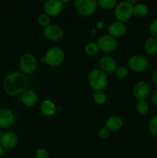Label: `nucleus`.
<instances>
[{
  "label": "nucleus",
  "mask_w": 157,
  "mask_h": 158,
  "mask_svg": "<svg viewBox=\"0 0 157 158\" xmlns=\"http://www.w3.org/2000/svg\"><path fill=\"white\" fill-rule=\"evenodd\" d=\"M29 80L26 75L21 71H14L9 73L3 81V89L8 95L11 97L21 95L28 89Z\"/></svg>",
  "instance_id": "obj_1"
},
{
  "label": "nucleus",
  "mask_w": 157,
  "mask_h": 158,
  "mask_svg": "<svg viewBox=\"0 0 157 158\" xmlns=\"http://www.w3.org/2000/svg\"><path fill=\"white\" fill-rule=\"evenodd\" d=\"M88 82L94 91L103 90L109 83L107 74L101 69H93L88 76Z\"/></svg>",
  "instance_id": "obj_2"
},
{
  "label": "nucleus",
  "mask_w": 157,
  "mask_h": 158,
  "mask_svg": "<svg viewBox=\"0 0 157 158\" xmlns=\"http://www.w3.org/2000/svg\"><path fill=\"white\" fill-rule=\"evenodd\" d=\"M65 56V52L61 47L52 46L46 51L41 61L51 67H58L64 62Z\"/></svg>",
  "instance_id": "obj_3"
},
{
  "label": "nucleus",
  "mask_w": 157,
  "mask_h": 158,
  "mask_svg": "<svg viewBox=\"0 0 157 158\" xmlns=\"http://www.w3.org/2000/svg\"><path fill=\"white\" fill-rule=\"evenodd\" d=\"M74 7L78 15L88 17L95 13L98 2L97 0H74Z\"/></svg>",
  "instance_id": "obj_4"
},
{
  "label": "nucleus",
  "mask_w": 157,
  "mask_h": 158,
  "mask_svg": "<svg viewBox=\"0 0 157 158\" xmlns=\"http://www.w3.org/2000/svg\"><path fill=\"white\" fill-rule=\"evenodd\" d=\"M114 15L117 21H128L133 15V5L126 1H121L117 3L114 9Z\"/></svg>",
  "instance_id": "obj_5"
},
{
  "label": "nucleus",
  "mask_w": 157,
  "mask_h": 158,
  "mask_svg": "<svg viewBox=\"0 0 157 158\" xmlns=\"http://www.w3.org/2000/svg\"><path fill=\"white\" fill-rule=\"evenodd\" d=\"M20 70L25 75H32L37 69L36 57L30 52L22 55L19 60Z\"/></svg>",
  "instance_id": "obj_6"
},
{
  "label": "nucleus",
  "mask_w": 157,
  "mask_h": 158,
  "mask_svg": "<svg viewBox=\"0 0 157 158\" xmlns=\"http://www.w3.org/2000/svg\"><path fill=\"white\" fill-rule=\"evenodd\" d=\"M151 66V63L146 56L143 55H133L129 59L128 66L135 73H143L147 70Z\"/></svg>",
  "instance_id": "obj_7"
},
{
  "label": "nucleus",
  "mask_w": 157,
  "mask_h": 158,
  "mask_svg": "<svg viewBox=\"0 0 157 158\" xmlns=\"http://www.w3.org/2000/svg\"><path fill=\"white\" fill-rule=\"evenodd\" d=\"M45 38L51 42H58L64 36L62 28L57 24H49L43 29Z\"/></svg>",
  "instance_id": "obj_8"
},
{
  "label": "nucleus",
  "mask_w": 157,
  "mask_h": 158,
  "mask_svg": "<svg viewBox=\"0 0 157 158\" xmlns=\"http://www.w3.org/2000/svg\"><path fill=\"white\" fill-rule=\"evenodd\" d=\"M97 43H98L100 51L106 52V53L115 51L118 46L116 39L109 34L101 35L99 38Z\"/></svg>",
  "instance_id": "obj_9"
},
{
  "label": "nucleus",
  "mask_w": 157,
  "mask_h": 158,
  "mask_svg": "<svg viewBox=\"0 0 157 158\" xmlns=\"http://www.w3.org/2000/svg\"><path fill=\"white\" fill-rule=\"evenodd\" d=\"M151 88L149 83L146 81H139L134 85L132 94L137 100H146L150 95Z\"/></svg>",
  "instance_id": "obj_10"
},
{
  "label": "nucleus",
  "mask_w": 157,
  "mask_h": 158,
  "mask_svg": "<svg viewBox=\"0 0 157 158\" xmlns=\"http://www.w3.org/2000/svg\"><path fill=\"white\" fill-rule=\"evenodd\" d=\"M43 9L49 16H57L62 12L63 3L60 0H46Z\"/></svg>",
  "instance_id": "obj_11"
},
{
  "label": "nucleus",
  "mask_w": 157,
  "mask_h": 158,
  "mask_svg": "<svg viewBox=\"0 0 157 158\" xmlns=\"http://www.w3.org/2000/svg\"><path fill=\"white\" fill-rule=\"evenodd\" d=\"M18 143V136L13 131H7L1 135L0 143L5 150H11L15 148Z\"/></svg>",
  "instance_id": "obj_12"
},
{
  "label": "nucleus",
  "mask_w": 157,
  "mask_h": 158,
  "mask_svg": "<svg viewBox=\"0 0 157 158\" xmlns=\"http://www.w3.org/2000/svg\"><path fill=\"white\" fill-rule=\"evenodd\" d=\"M99 69H101L106 74L114 73L118 66L115 59L109 55L103 56L99 59Z\"/></svg>",
  "instance_id": "obj_13"
},
{
  "label": "nucleus",
  "mask_w": 157,
  "mask_h": 158,
  "mask_svg": "<svg viewBox=\"0 0 157 158\" xmlns=\"http://www.w3.org/2000/svg\"><path fill=\"white\" fill-rule=\"evenodd\" d=\"M15 123V115L11 110L0 107V127L7 128Z\"/></svg>",
  "instance_id": "obj_14"
},
{
  "label": "nucleus",
  "mask_w": 157,
  "mask_h": 158,
  "mask_svg": "<svg viewBox=\"0 0 157 158\" xmlns=\"http://www.w3.org/2000/svg\"><path fill=\"white\" fill-rule=\"evenodd\" d=\"M127 31L126 25L123 22H112L108 27V34L117 39L123 36Z\"/></svg>",
  "instance_id": "obj_15"
},
{
  "label": "nucleus",
  "mask_w": 157,
  "mask_h": 158,
  "mask_svg": "<svg viewBox=\"0 0 157 158\" xmlns=\"http://www.w3.org/2000/svg\"><path fill=\"white\" fill-rule=\"evenodd\" d=\"M22 103L27 107H32L35 106L38 100V94L32 89H26L21 94Z\"/></svg>",
  "instance_id": "obj_16"
},
{
  "label": "nucleus",
  "mask_w": 157,
  "mask_h": 158,
  "mask_svg": "<svg viewBox=\"0 0 157 158\" xmlns=\"http://www.w3.org/2000/svg\"><path fill=\"white\" fill-rule=\"evenodd\" d=\"M123 127V120L118 115H113L109 117L106 121V127L110 132L119 131Z\"/></svg>",
  "instance_id": "obj_17"
},
{
  "label": "nucleus",
  "mask_w": 157,
  "mask_h": 158,
  "mask_svg": "<svg viewBox=\"0 0 157 158\" xmlns=\"http://www.w3.org/2000/svg\"><path fill=\"white\" fill-rule=\"evenodd\" d=\"M40 112L45 117H52L57 112V106L53 101L46 99L40 104Z\"/></svg>",
  "instance_id": "obj_18"
},
{
  "label": "nucleus",
  "mask_w": 157,
  "mask_h": 158,
  "mask_svg": "<svg viewBox=\"0 0 157 158\" xmlns=\"http://www.w3.org/2000/svg\"><path fill=\"white\" fill-rule=\"evenodd\" d=\"M145 52L149 56L157 54V38L151 36L146 40L143 45Z\"/></svg>",
  "instance_id": "obj_19"
},
{
  "label": "nucleus",
  "mask_w": 157,
  "mask_h": 158,
  "mask_svg": "<svg viewBox=\"0 0 157 158\" xmlns=\"http://www.w3.org/2000/svg\"><path fill=\"white\" fill-rule=\"evenodd\" d=\"M149 12V8L145 3L137 2L133 5V15L139 18L145 17Z\"/></svg>",
  "instance_id": "obj_20"
},
{
  "label": "nucleus",
  "mask_w": 157,
  "mask_h": 158,
  "mask_svg": "<svg viewBox=\"0 0 157 158\" xmlns=\"http://www.w3.org/2000/svg\"><path fill=\"white\" fill-rule=\"evenodd\" d=\"M84 51L86 55L93 56H95L99 52L100 49L96 42H89L85 46Z\"/></svg>",
  "instance_id": "obj_21"
},
{
  "label": "nucleus",
  "mask_w": 157,
  "mask_h": 158,
  "mask_svg": "<svg viewBox=\"0 0 157 158\" xmlns=\"http://www.w3.org/2000/svg\"><path fill=\"white\" fill-rule=\"evenodd\" d=\"M92 100L97 105H103L107 101V95L103 90L94 91L92 94Z\"/></svg>",
  "instance_id": "obj_22"
},
{
  "label": "nucleus",
  "mask_w": 157,
  "mask_h": 158,
  "mask_svg": "<svg viewBox=\"0 0 157 158\" xmlns=\"http://www.w3.org/2000/svg\"><path fill=\"white\" fill-rule=\"evenodd\" d=\"M135 110H136V112L139 115H146L149 113V103L146 101V100H138L136 103V105H135Z\"/></svg>",
  "instance_id": "obj_23"
},
{
  "label": "nucleus",
  "mask_w": 157,
  "mask_h": 158,
  "mask_svg": "<svg viewBox=\"0 0 157 158\" xmlns=\"http://www.w3.org/2000/svg\"><path fill=\"white\" fill-rule=\"evenodd\" d=\"M98 6L106 10L115 9L117 5V0H97Z\"/></svg>",
  "instance_id": "obj_24"
},
{
  "label": "nucleus",
  "mask_w": 157,
  "mask_h": 158,
  "mask_svg": "<svg viewBox=\"0 0 157 158\" xmlns=\"http://www.w3.org/2000/svg\"><path fill=\"white\" fill-rule=\"evenodd\" d=\"M37 23L42 27L45 28L50 24V16L47 15L46 13H40L37 16Z\"/></svg>",
  "instance_id": "obj_25"
},
{
  "label": "nucleus",
  "mask_w": 157,
  "mask_h": 158,
  "mask_svg": "<svg viewBox=\"0 0 157 158\" xmlns=\"http://www.w3.org/2000/svg\"><path fill=\"white\" fill-rule=\"evenodd\" d=\"M149 131L153 137H157V115L154 116L149 121Z\"/></svg>",
  "instance_id": "obj_26"
},
{
  "label": "nucleus",
  "mask_w": 157,
  "mask_h": 158,
  "mask_svg": "<svg viewBox=\"0 0 157 158\" xmlns=\"http://www.w3.org/2000/svg\"><path fill=\"white\" fill-rule=\"evenodd\" d=\"M114 73H115L116 77L119 79L126 78L128 76V74H129L128 69L124 66H118Z\"/></svg>",
  "instance_id": "obj_27"
},
{
  "label": "nucleus",
  "mask_w": 157,
  "mask_h": 158,
  "mask_svg": "<svg viewBox=\"0 0 157 158\" xmlns=\"http://www.w3.org/2000/svg\"><path fill=\"white\" fill-rule=\"evenodd\" d=\"M149 32L152 36L157 38V17L152 19L149 23Z\"/></svg>",
  "instance_id": "obj_28"
},
{
  "label": "nucleus",
  "mask_w": 157,
  "mask_h": 158,
  "mask_svg": "<svg viewBox=\"0 0 157 158\" xmlns=\"http://www.w3.org/2000/svg\"><path fill=\"white\" fill-rule=\"evenodd\" d=\"M49 152L45 148H38L35 152V158H49Z\"/></svg>",
  "instance_id": "obj_29"
},
{
  "label": "nucleus",
  "mask_w": 157,
  "mask_h": 158,
  "mask_svg": "<svg viewBox=\"0 0 157 158\" xmlns=\"http://www.w3.org/2000/svg\"><path fill=\"white\" fill-rule=\"evenodd\" d=\"M98 134L99 137L100 138L106 139L109 137V135H110V131H109L106 127H101L99 130Z\"/></svg>",
  "instance_id": "obj_30"
},
{
  "label": "nucleus",
  "mask_w": 157,
  "mask_h": 158,
  "mask_svg": "<svg viewBox=\"0 0 157 158\" xmlns=\"http://www.w3.org/2000/svg\"><path fill=\"white\" fill-rule=\"evenodd\" d=\"M151 101H152V104L157 107V88L154 89V91L152 92V96H151Z\"/></svg>",
  "instance_id": "obj_31"
},
{
  "label": "nucleus",
  "mask_w": 157,
  "mask_h": 158,
  "mask_svg": "<svg viewBox=\"0 0 157 158\" xmlns=\"http://www.w3.org/2000/svg\"><path fill=\"white\" fill-rule=\"evenodd\" d=\"M151 80H152V83L157 87V70L154 71V72L152 73V77H151Z\"/></svg>",
  "instance_id": "obj_32"
},
{
  "label": "nucleus",
  "mask_w": 157,
  "mask_h": 158,
  "mask_svg": "<svg viewBox=\"0 0 157 158\" xmlns=\"http://www.w3.org/2000/svg\"><path fill=\"white\" fill-rule=\"evenodd\" d=\"M4 151L5 149L3 148V147L2 146L1 143H0V158L3 156V154H4Z\"/></svg>",
  "instance_id": "obj_33"
},
{
  "label": "nucleus",
  "mask_w": 157,
  "mask_h": 158,
  "mask_svg": "<svg viewBox=\"0 0 157 158\" xmlns=\"http://www.w3.org/2000/svg\"><path fill=\"white\" fill-rule=\"evenodd\" d=\"M125 1L128 2H129V3H131V4L134 5V4H135V3L138 2L139 0H125Z\"/></svg>",
  "instance_id": "obj_34"
},
{
  "label": "nucleus",
  "mask_w": 157,
  "mask_h": 158,
  "mask_svg": "<svg viewBox=\"0 0 157 158\" xmlns=\"http://www.w3.org/2000/svg\"><path fill=\"white\" fill-rule=\"evenodd\" d=\"M63 4H66V3H69L72 0H60Z\"/></svg>",
  "instance_id": "obj_35"
},
{
  "label": "nucleus",
  "mask_w": 157,
  "mask_h": 158,
  "mask_svg": "<svg viewBox=\"0 0 157 158\" xmlns=\"http://www.w3.org/2000/svg\"><path fill=\"white\" fill-rule=\"evenodd\" d=\"M1 135H2V133H1V130H0V137H1Z\"/></svg>",
  "instance_id": "obj_36"
}]
</instances>
